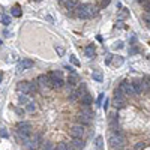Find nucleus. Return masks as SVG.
Wrapping results in <instances>:
<instances>
[{
	"mask_svg": "<svg viewBox=\"0 0 150 150\" xmlns=\"http://www.w3.org/2000/svg\"><path fill=\"white\" fill-rule=\"evenodd\" d=\"M41 144H42V135L41 134H33L30 137V141L24 146V149L26 150H36Z\"/></svg>",
	"mask_w": 150,
	"mask_h": 150,
	"instance_id": "nucleus-1",
	"label": "nucleus"
},
{
	"mask_svg": "<svg viewBox=\"0 0 150 150\" xmlns=\"http://www.w3.org/2000/svg\"><path fill=\"white\" fill-rule=\"evenodd\" d=\"M125 141H126L125 135H116V134H113L111 137H110V140H108V144H110V147L114 150L117 147H123Z\"/></svg>",
	"mask_w": 150,
	"mask_h": 150,
	"instance_id": "nucleus-2",
	"label": "nucleus"
},
{
	"mask_svg": "<svg viewBox=\"0 0 150 150\" xmlns=\"http://www.w3.org/2000/svg\"><path fill=\"white\" fill-rule=\"evenodd\" d=\"M69 134H71V137H72V138H83V135H84V126L75 123V125L71 126Z\"/></svg>",
	"mask_w": 150,
	"mask_h": 150,
	"instance_id": "nucleus-3",
	"label": "nucleus"
},
{
	"mask_svg": "<svg viewBox=\"0 0 150 150\" xmlns=\"http://www.w3.org/2000/svg\"><path fill=\"white\" fill-rule=\"evenodd\" d=\"M17 90L23 95H30L32 93V87H30V83L29 81H20L17 84Z\"/></svg>",
	"mask_w": 150,
	"mask_h": 150,
	"instance_id": "nucleus-4",
	"label": "nucleus"
},
{
	"mask_svg": "<svg viewBox=\"0 0 150 150\" xmlns=\"http://www.w3.org/2000/svg\"><path fill=\"white\" fill-rule=\"evenodd\" d=\"M50 77V81H51V87L53 89H62L65 86V81H63V78H57L54 75H48Z\"/></svg>",
	"mask_w": 150,
	"mask_h": 150,
	"instance_id": "nucleus-5",
	"label": "nucleus"
},
{
	"mask_svg": "<svg viewBox=\"0 0 150 150\" xmlns=\"http://www.w3.org/2000/svg\"><path fill=\"white\" fill-rule=\"evenodd\" d=\"M119 87L123 90V93H125V95H135L132 83H128V81H122Z\"/></svg>",
	"mask_w": 150,
	"mask_h": 150,
	"instance_id": "nucleus-6",
	"label": "nucleus"
},
{
	"mask_svg": "<svg viewBox=\"0 0 150 150\" xmlns=\"http://www.w3.org/2000/svg\"><path fill=\"white\" fill-rule=\"evenodd\" d=\"M113 107L116 110H122L126 107V101H125V96H120V98H113Z\"/></svg>",
	"mask_w": 150,
	"mask_h": 150,
	"instance_id": "nucleus-7",
	"label": "nucleus"
},
{
	"mask_svg": "<svg viewBox=\"0 0 150 150\" xmlns=\"http://www.w3.org/2000/svg\"><path fill=\"white\" fill-rule=\"evenodd\" d=\"M132 86H134L135 95H141L143 92H144V81H143V80H135L132 83Z\"/></svg>",
	"mask_w": 150,
	"mask_h": 150,
	"instance_id": "nucleus-8",
	"label": "nucleus"
},
{
	"mask_svg": "<svg viewBox=\"0 0 150 150\" xmlns=\"http://www.w3.org/2000/svg\"><path fill=\"white\" fill-rule=\"evenodd\" d=\"M32 66H33V60H30V59H23V60L18 63V71L30 69Z\"/></svg>",
	"mask_w": 150,
	"mask_h": 150,
	"instance_id": "nucleus-9",
	"label": "nucleus"
},
{
	"mask_svg": "<svg viewBox=\"0 0 150 150\" xmlns=\"http://www.w3.org/2000/svg\"><path fill=\"white\" fill-rule=\"evenodd\" d=\"M75 120L78 125H83V126H89V125H92V119H89V117L86 116H83V114H78L75 117Z\"/></svg>",
	"mask_w": 150,
	"mask_h": 150,
	"instance_id": "nucleus-10",
	"label": "nucleus"
},
{
	"mask_svg": "<svg viewBox=\"0 0 150 150\" xmlns=\"http://www.w3.org/2000/svg\"><path fill=\"white\" fill-rule=\"evenodd\" d=\"M38 84L41 87H51V81H50V77L48 75H39V78H38Z\"/></svg>",
	"mask_w": 150,
	"mask_h": 150,
	"instance_id": "nucleus-11",
	"label": "nucleus"
},
{
	"mask_svg": "<svg viewBox=\"0 0 150 150\" xmlns=\"http://www.w3.org/2000/svg\"><path fill=\"white\" fill-rule=\"evenodd\" d=\"M17 129H18V131H23V132H30L32 134V123L20 122V123H17Z\"/></svg>",
	"mask_w": 150,
	"mask_h": 150,
	"instance_id": "nucleus-12",
	"label": "nucleus"
},
{
	"mask_svg": "<svg viewBox=\"0 0 150 150\" xmlns=\"http://www.w3.org/2000/svg\"><path fill=\"white\" fill-rule=\"evenodd\" d=\"M75 11H77V17H78V18H83V20L90 18V17H89V14H87V11H86V6H84V5L78 6V8H77Z\"/></svg>",
	"mask_w": 150,
	"mask_h": 150,
	"instance_id": "nucleus-13",
	"label": "nucleus"
},
{
	"mask_svg": "<svg viewBox=\"0 0 150 150\" xmlns=\"http://www.w3.org/2000/svg\"><path fill=\"white\" fill-rule=\"evenodd\" d=\"M71 146H72L75 150H81V149H84L86 143H84L83 138H74L72 141H71Z\"/></svg>",
	"mask_w": 150,
	"mask_h": 150,
	"instance_id": "nucleus-14",
	"label": "nucleus"
},
{
	"mask_svg": "<svg viewBox=\"0 0 150 150\" xmlns=\"http://www.w3.org/2000/svg\"><path fill=\"white\" fill-rule=\"evenodd\" d=\"M84 6H86V11H87V14H89L90 18L95 17V15H98V12H99V9H98L95 5H92V3H87V5H84Z\"/></svg>",
	"mask_w": 150,
	"mask_h": 150,
	"instance_id": "nucleus-15",
	"label": "nucleus"
},
{
	"mask_svg": "<svg viewBox=\"0 0 150 150\" xmlns=\"http://www.w3.org/2000/svg\"><path fill=\"white\" fill-rule=\"evenodd\" d=\"M93 104V98L90 93H86L84 96H81V105L83 107H90Z\"/></svg>",
	"mask_w": 150,
	"mask_h": 150,
	"instance_id": "nucleus-16",
	"label": "nucleus"
},
{
	"mask_svg": "<svg viewBox=\"0 0 150 150\" xmlns=\"http://www.w3.org/2000/svg\"><path fill=\"white\" fill-rule=\"evenodd\" d=\"M78 6H80V3H78V0H66V2H65V8H66L68 11L77 9Z\"/></svg>",
	"mask_w": 150,
	"mask_h": 150,
	"instance_id": "nucleus-17",
	"label": "nucleus"
},
{
	"mask_svg": "<svg viewBox=\"0 0 150 150\" xmlns=\"http://www.w3.org/2000/svg\"><path fill=\"white\" fill-rule=\"evenodd\" d=\"M75 92H77V95H78V96L81 98V96H84V95L87 93V86H86L84 83H81L80 86L77 87V90H75Z\"/></svg>",
	"mask_w": 150,
	"mask_h": 150,
	"instance_id": "nucleus-18",
	"label": "nucleus"
},
{
	"mask_svg": "<svg viewBox=\"0 0 150 150\" xmlns=\"http://www.w3.org/2000/svg\"><path fill=\"white\" fill-rule=\"evenodd\" d=\"M80 114H83V116L89 117V119H93V111L90 110V107H81V111H80Z\"/></svg>",
	"mask_w": 150,
	"mask_h": 150,
	"instance_id": "nucleus-19",
	"label": "nucleus"
},
{
	"mask_svg": "<svg viewBox=\"0 0 150 150\" xmlns=\"http://www.w3.org/2000/svg\"><path fill=\"white\" fill-rule=\"evenodd\" d=\"M77 83H78L77 75H75V74H71V75L68 77V86H69V87H74V86H77Z\"/></svg>",
	"mask_w": 150,
	"mask_h": 150,
	"instance_id": "nucleus-20",
	"label": "nucleus"
},
{
	"mask_svg": "<svg viewBox=\"0 0 150 150\" xmlns=\"http://www.w3.org/2000/svg\"><path fill=\"white\" fill-rule=\"evenodd\" d=\"M84 51H86V56L87 57H95L96 56V50H95L93 45H89V47H86V50H84Z\"/></svg>",
	"mask_w": 150,
	"mask_h": 150,
	"instance_id": "nucleus-21",
	"label": "nucleus"
},
{
	"mask_svg": "<svg viewBox=\"0 0 150 150\" xmlns=\"http://www.w3.org/2000/svg\"><path fill=\"white\" fill-rule=\"evenodd\" d=\"M92 77H93V80H95V81H98V83L104 81V77H102V72H101V71H93Z\"/></svg>",
	"mask_w": 150,
	"mask_h": 150,
	"instance_id": "nucleus-22",
	"label": "nucleus"
},
{
	"mask_svg": "<svg viewBox=\"0 0 150 150\" xmlns=\"http://www.w3.org/2000/svg\"><path fill=\"white\" fill-rule=\"evenodd\" d=\"M26 111H29V113H35V111H36V104H35V102H29V104H27V107H26Z\"/></svg>",
	"mask_w": 150,
	"mask_h": 150,
	"instance_id": "nucleus-23",
	"label": "nucleus"
},
{
	"mask_svg": "<svg viewBox=\"0 0 150 150\" xmlns=\"http://www.w3.org/2000/svg\"><path fill=\"white\" fill-rule=\"evenodd\" d=\"M95 143H96V147L99 149V150L104 147V138H102L101 135H99V137H96V141H95Z\"/></svg>",
	"mask_w": 150,
	"mask_h": 150,
	"instance_id": "nucleus-24",
	"label": "nucleus"
},
{
	"mask_svg": "<svg viewBox=\"0 0 150 150\" xmlns=\"http://www.w3.org/2000/svg\"><path fill=\"white\" fill-rule=\"evenodd\" d=\"M0 21H2L5 26H8L9 23H11V18L8 17V15H5V14H2V15H0Z\"/></svg>",
	"mask_w": 150,
	"mask_h": 150,
	"instance_id": "nucleus-25",
	"label": "nucleus"
},
{
	"mask_svg": "<svg viewBox=\"0 0 150 150\" xmlns=\"http://www.w3.org/2000/svg\"><path fill=\"white\" fill-rule=\"evenodd\" d=\"M12 15L14 17H21V9H20V6H14V8H12Z\"/></svg>",
	"mask_w": 150,
	"mask_h": 150,
	"instance_id": "nucleus-26",
	"label": "nucleus"
},
{
	"mask_svg": "<svg viewBox=\"0 0 150 150\" xmlns=\"http://www.w3.org/2000/svg\"><path fill=\"white\" fill-rule=\"evenodd\" d=\"M30 87H32V93H36V92H38V89H39L38 81H32V83H30Z\"/></svg>",
	"mask_w": 150,
	"mask_h": 150,
	"instance_id": "nucleus-27",
	"label": "nucleus"
},
{
	"mask_svg": "<svg viewBox=\"0 0 150 150\" xmlns=\"http://www.w3.org/2000/svg\"><path fill=\"white\" fill-rule=\"evenodd\" d=\"M68 98H69V101H72V102H74V101L77 99V98H80V96H78V95H77V92H75V90H74V92H69Z\"/></svg>",
	"mask_w": 150,
	"mask_h": 150,
	"instance_id": "nucleus-28",
	"label": "nucleus"
},
{
	"mask_svg": "<svg viewBox=\"0 0 150 150\" xmlns=\"http://www.w3.org/2000/svg\"><path fill=\"white\" fill-rule=\"evenodd\" d=\"M120 96H123V90L120 87H116V90H114V98H120Z\"/></svg>",
	"mask_w": 150,
	"mask_h": 150,
	"instance_id": "nucleus-29",
	"label": "nucleus"
},
{
	"mask_svg": "<svg viewBox=\"0 0 150 150\" xmlns=\"http://www.w3.org/2000/svg\"><path fill=\"white\" fill-rule=\"evenodd\" d=\"M114 65H116V66H120V65H123V57L117 56V57L114 59Z\"/></svg>",
	"mask_w": 150,
	"mask_h": 150,
	"instance_id": "nucleus-30",
	"label": "nucleus"
},
{
	"mask_svg": "<svg viewBox=\"0 0 150 150\" xmlns=\"http://www.w3.org/2000/svg\"><path fill=\"white\" fill-rule=\"evenodd\" d=\"M56 150H68V144H65V143H59Z\"/></svg>",
	"mask_w": 150,
	"mask_h": 150,
	"instance_id": "nucleus-31",
	"label": "nucleus"
},
{
	"mask_svg": "<svg viewBox=\"0 0 150 150\" xmlns=\"http://www.w3.org/2000/svg\"><path fill=\"white\" fill-rule=\"evenodd\" d=\"M42 150H54V147H53V144H51L50 141H47V143L44 144V149H42Z\"/></svg>",
	"mask_w": 150,
	"mask_h": 150,
	"instance_id": "nucleus-32",
	"label": "nucleus"
},
{
	"mask_svg": "<svg viewBox=\"0 0 150 150\" xmlns=\"http://www.w3.org/2000/svg\"><path fill=\"white\" fill-rule=\"evenodd\" d=\"M18 102H20V104H29L27 98H26V96H21V95L18 96Z\"/></svg>",
	"mask_w": 150,
	"mask_h": 150,
	"instance_id": "nucleus-33",
	"label": "nucleus"
},
{
	"mask_svg": "<svg viewBox=\"0 0 150 150\" xmlns=\"http://www.w3.org/2000/svg\"><path fill=\"white\" fill-rule=\"evenodd\" d=\"M51 75H54V77H57V78H63L62 71H54V72H51Z\"/></svg>",
	"mask_w": 150,
	"mask_h": 150,
	"instance_id": "nucleus-34",
	"label": "nucleus"
},
{
	"mask_svg": "<svg viewBox=\"0 0 150 150\" xmlns=\"http://www.w3.org/2000/svg\"><path fill=\"white\" fill-rule=\"evenodd\" d=\"M71 62H72L75 66H80V62H78V59H77L75 56H71Z\"/></svg>",
	"mask_w": 150,
	"mask_h": 150,
	"instance_id": "nucleus-35",
	"label": "nucleus"
},
{
	"mask_svg": "<svg viewBox=\"0 0 150 150\" xmlns=\"http://www.w3.org/2000/svg\"><path fill=\"white\" fill-rule=\"evenodd\" d=\"M143 20H144L147 24H150V14H149V12H146V14L143 15Z\"/></svg>",
	"mask_w": 150,
	"mask_h": 150,
	"instance_id": "nucleus-36",
	"label": "nucleus"
},
{
	"mask_svg": "<svg viewBox=\"0 0 150 150\" xmlns=\"http://www.w3.org/2000/svg\"><path fill=\"white\" fill-rule=\"evenodd\" d=\"M143 6H144V11L150 14V0H147V2H146L144 5H143Z\"/></svg>",
	"mask_w": 150,
	"mask_h": 150,
	"instance_id": "nucleus-37",
	"label": "nucleus"
},
{
	"mask_svg": "<svg viewBox=\"0 0 150 150\" xmlns=\"http://www.w3.org/2000/svg\"><path fill=\"white\" fill-rule=\"evenodd\" d=\"M56 51H57L59 56H63V54H65V50H63L62 47H57V45H56Z\"/></svg>",
	"mask_w": 150,
	"mask_h": 150,
	"instance_id": "nucleus-38",
	"label": "nucleus"
},
{
	"mask_svg": "<svg viewBox=\"0 0 150 150\" xmlns=\"http://www.w3.org/2000/svg\"><path fill=\"white\" fill-rule=\"evenodd\" d=\"M137 53H138V48H137V47H132L131 50H129V56H134Z\"/></svg>",
	"mask_w": 150,
	"mask_h": 150,
	"instance_id": "nucleus-39",
	"label": "nucleus"
},
{
	"mask_svg": "<svg viewBox=\"0 0 150 150\" xmlns=\"http://www.w3.org/2000/svg\"><path fill=\"white\" fill-rule=\"evenodd\" d=\"M114 48H119V50H120V48H123V42H122V41L116 42V44H114Z\"/></svg>",
	"mask_w": 150,
	"mask_h": 150,
	"instance_id": "nucleus-40",
	"label": "nucleus"
},
{
	"mask_svg": "<svg viewBox=\"0 0 150 150\" xmlns=\"http://www.w3.org/2000/svg\"><path fill=\"white\" fill-rule=\"evenodd\" d=\"M0 137H8V132H6V129H0Z\"/></svg>",
	"mask_w": 150,
	"mask_h": 150,
	"instance_id": "nucleus-41",
	"label": "nucleus"
},
{
	"mask_svg": "<svg viewBox=\"0 0 150 150\" xmlns=\"http://www.w3.org/2000/svg\"><path fill=\"white\" fill-rule=\"evenodd\" d=\"M135 149L137 150H143V149H144V144H143V143H138V144L135 146Z\"/></svg>",
	"mask_w": 150,
	"mask_h": 150,
	"instance_id": "nucleus-42",
	"label": "nucleus"
},
{
	"mask_svg": "<svg viewBox=\"0 0 150 150\" xmlns=\"http://www.w3.org/2000/svg\"><path fill=\"white\" fill-rule=\"evenodd\" d=\"M108 104H110V101H108V99H105V102H104V105H102L104 108H105V111L108 110Z\"/></svg>",
	"mask_w": 150,
	"mask_h": 150,
	"instance_id": "nucleus-43",
	"label": "nucleus"
},
{
	"mask_svg": "<svg viewBox=\"0 0 150 150\" xmlns=\"http://www.w3.org/2000/svg\"><path fill=\"white\" fill-rule=\"evenodd\" d=\"M108 5H110V0H102V8H105Z\"/></svg>",
	"mask_w": 150,
	"mask_h": 150,
	"instance_id": "nucleus-44",
	"label": "nucleus"
},
{
	"mask_svg": "<svg viewBox=\"0 0 150 150\" xmlns=\"http://www.w3.org/2000/svg\"><path fill=\"white\" fill-rule=\"evenodd\" d=\"M111 57H113V56H107V59H105V63H111Z\"/></svg>",
	"mask_w": 150,
	"mask_h": 150,
	"instance_id": "nucleus-45",
	"label": "nucleus"
},
{
	"mask_svg": "<svg viewBox=\"0 0 150 150\" xmlns=\"http://www.w3.org/2000/svg\"><path fill=\"white\" fill-rule=\"evenodd\" d=\"M102 99H104V95H101L99 98H98V104H101V102H102Z\"/></svg>",
	"mask_w": 150,
	"mask_h": 150,
	"instance_id": "nucleus-46",
	"label": "nucleus"
},
{
	"mask_svg": "<svg viewBox=\"0 0 150 150\" xmlns=\"http://www.w3.org/2000/svg\"><path fill=\"white\" fill-rule=\"evenodd\" d=\"M15 113H17V114H23L24 111H23V110H18V108H15Z\"/></svg>",
	"mask_w": 150,
	"mask_h": 150,
	"instance_id": "nucleus-47",
	"label": "nucleus"
},
{
	"mask_svg": "<svg viewBox=\"0 0 150 150\" xmlns=\"http://www.w3.org/2000/svg\"><path fill=\"white\" fill-rule=\"evenodd\" d=\"M135 41H137V38H135V36H132V38H131V41H129V42H131V44H135Z\"/></svg>",
	"mask_w": 150,
	"mask_h": 150,
	"instance_id": "nucleus-48",
	"label": "nucleus"
},
{
	"mask_svg": "<svg viewBox=\"0 0 150 150\" xmlns=\"http://www.w3.org/2000/svg\"><path fill=\"white\" fill-rule=\"evenodd\" d=\"M47 20H48V21H51V23H53V17H51V15H47Z\"/></svg>",
	"mask_w": 150,
	"mask_h": 150,
	"instance_id": "nucleus-49",
	"label": "nucleus"
},
{
	"mask_svg": "<svg viewBox=\"0 0 150 150\" xmlns=\"http://www.w3.org/2000/svg\"><path fill=\"white\" fill-rule=\"evenodd\" d=\"M68 150H75L72 146H71V143H69V144H68Z\"/></svg>",
	"mask_w": 150,
	"mask_h": 150,
	"instance_id": "nucleus-50",
	"label": "nucleus"
},
{
	"mask_svg": "<svg viewBox=\"0 0 150 150\" xmlns=\"http://www.w3.org/2000/svg\"><path fill=\"white\" fill-rule=\"evenodd\" d=\"M137 2H138V3H143V5H144V3L147 2V0H137Z\"/></svg>",
	"mask_w": 150,
	"mask_h": 150,
	"instance_id": "nucleus-51",
	"label": "nucleus"
},
{
	"mask_svg": "<svg viewBox=\"0 0 150 150\" xmlns=\"http://www.w3.org/2000/svg\"><path fill=\"white\" fill-rule=\"evenodd\" d=\"M114 150H125V147H117V149H114Z\"/></svg>",
	"mask_w": 150,
	"mask_h": 150,
	"instance_id": "nucleus-52",
	"label": "nucleus"
},
{
	"mask_svg": "<svg viewBox=\"0 0 150 150\" xmlns=\"http://www.w3.org/2000/svg\"><path fill=\"white\" fill-rule=\"evenodd\" d=\"M57 2H60V3H63V5H65V2H66V0H57Z\"/></svg>",
	"mask_w": 150,
	"mask_h": 150,
	"instance_id": "nucleus-53",
	"label": "nucleus"
},
{
	"mask_svg": "<svg viewBox=\"0 0 150 150\" xmlns=\"http://www.w3.org/2000/svg\"><path fill=\"white\" fill-rule=\"evenodd\" d=\"M2 78H3V75H2V72H0V83H2Z\"/></svg>",
	"mask_w": 150,
	"mask_h": 150,
	"instance_id": "nucleus-54",
	"label": "nucleus"
},
{
	"mask_svg": "<svg viewBox=\"0 0 150 150\" xmlns=\"http://www.w3.org/2000/svg\"><path fill=\"white\" fill-rule=\"evenodd\" d=\"M147 26H149V29H150V24H147Z\"/></svg>",
	"mask_w": 150,
	"mask_h": 150,
	"instance_id": "nucleus-55",
	"label": "nucleus"
},
{
	"mask_svg": "<svg viewBox=\"0 0 150 150\" xmlns=\"http://www.w3.org/2000/svg\"><path fill=\"white\" fill-rule=\"evenodd\" d=\"M54 150H56V149H54Z\"/></svg>",
	"mask_w": 150,
	"mask_h": 150,
	"instance_id": "nucleus-56",
	"label": "nucleus"
}]
</instances>
